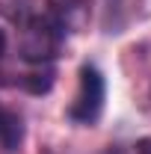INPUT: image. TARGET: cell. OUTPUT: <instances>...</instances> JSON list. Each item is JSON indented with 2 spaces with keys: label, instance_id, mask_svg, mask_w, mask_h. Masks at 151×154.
Returning <instances> with one entry per match:
<instances>
[{
  "label": "cell",
  "instance_id": "obj_6",
  "mask_svg": "<svg viewBox=\"0 0 151 154\" xmlns=\"http://www.w3.org/2000/svg\"><path fill=\"white\" fill-rule=\"evenodd\" d=\"M133 154H151V136H142V139L133 145Z\"/></svg>",
  "mask_w": 151,
  "mask_h": 154
},
{
  "label": "cell",
  "instance_id": "obj_5",
  "mask_svg": "<svg viewBox=\"0 0 151 154\" xmlns=\"http://www.w3.org/2000/svg\"><path fill=\"white\" fill-rule=\"evenodd\" d=\"M15 86L24 89V92H30V95H45V92H51V86H54V68H51V65H36V71L21 74L18 80H15Z\"/></svg>",
  "mask_w": 151,
  "mask_h": 154
},
{
  "label": "cell",
  "instance_id": "obj_1",
  "mask_svg": "<svg viewBox=\"0 0 151 154\" xmlns=\"http://www.w3.org/2000/svg\"><path fill=\"white\" fill-rule=\"evenodd\" d=\"M65 33L51 15H24L21 18V45L18 54L30 65H51L62 51Z\"/></svg>",
  "mask_w": 151,
  "mask_h": 154
},
{
  "label": "cell",
  "instance_id": "obj_7",
  "mask_svg": "<svg viewBox=\"0 0 151 154\" xmlns=\"http://www.w3.org/2000/svg\"><path fill=\"white\" fill-rule=\"evenodd\" d=\"M6 42H9V38H6V30H0V57L6 54Z\"/></svg>",
  "mask_w": 151,
  "mask_h": 154
},
{
  "label": "cell",
  "instance_id": "obj_2",
  "mask_svg": "<svg viewBox=\"0 0 151 154\" xmlns=\"http://www.w3.org/2000/svg\"><path fill=\"white\" fill-rule=\"evenodd\" d=\"M80 86H77V95L68 107V119L74 125H83V128H92L95 122L104 113V101H107V80L101 74V68L92 65V62H83L80 65Z\"/></svg>",
  "mask_w": 151,
  "mask_h": 154
},
{
  "label": "cell",
  "instance_id": "obj_3",
  "mask_svg": "<svg viewBox=\"0 0 151 154\" xmlns=\"http://www.w3.org/2000/svg\"><path fill=\"white\" fill-rule=\"evenodd\" d=\"M48 15L59 24V30L68 33H80L89 27L92 18V0H48Z\"/></svg>",
  "mask_w": 151,
  "mask_h": 154
},
{
  "label": "cell",
  "instance_id": "obj_4",
  "mask_svg": "<svg viewBox=\"0 0 151 154\" xmlns=\"http://www.w3.org/2000/svg\"><path fill=\"white\" fill-rule=\"evenodd\" d=\"M21 142H24V122L18 113L0 107V148L6 154L21 151Z\"/></svg>",
  "mask_w": 151,
  "mask_h": 154
}]
</instances>
